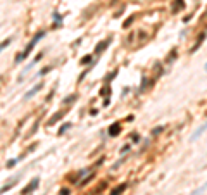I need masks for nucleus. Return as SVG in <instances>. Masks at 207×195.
<instances>
[{
    "instance_id": "nucleus-3",
    "label": "nucleus",
    "mask_w": 207,
    "mask_h": 195,
    "mask_svg": "<svg viewBox=\"0 0 207 195\" xmlns=\"http://www.w3.org/2000/svg\"><path fill=\"white\" fill-rule=\"evenodd\" d=\"M41 88H43V83H38L36 86H33V88H31V90H29V92H28V93L24 95V100H28V99H31V97H33V95H35L36 92H40Z\"/></svg>"
},
{
    "instance_id": "nucleus-21",
    "label": "nucleus",
    "mask_w": 207,
    "mask_h": 195,
    "mask_svg": "<svg viewBox=\"0 0 207 195\" xmlns=\"http://www.w3.org/2000/svg\"><path fill=\"white\" fill-rule=\"evenodd\" d=\"M204 69H206V71H207V62H206V67H204Z\"/></svg>"
},
{
    "instance_id": "nucleus-16",
    "label": "nucleus",
    "mask_w": 207,
    "mask_h": 195,
    "mask_svg": "<svg viewBox=\"0 0 207 195\" xmlns=\"http://www.w3.org/2000/svg\"><path fill=\"white\" fill-rule=\"evenodd\" d=\"M50 69H52V67H50V66H47V67H43V69L40 71V74H47V73H48Z\"/></svg>"
},
{
    "instance_id": "nucleus-8",
    "label": "nucleus",
    "mask_w": 207,
    "mask_h": 195,
    "mask_svg": "<svg viewBox=\"0 0 207 195\" xmlns=\"http://www.w3.org/2000/svg\"><path fill=\"white\" fill-rule=\"evenodd\" d=\"M64 114H66V112H64V111H62V112H57V114H55V116H54V118H52V119H50V121H48V126H52V124H54V123H55V121H59V119H60V118H62V116H64Z\"/></svg>"
},
{
    "instance_id": "nucleus-5",
    "label": "nucleus",
    "mask_w": 207,
    "mask_h": 195,
    "mask_svg": "<svg viewBox=\"0 0 207 195\" xmlns=\"http://www.w3.org/2000/svg\"><path fill=\"white\" fill-rule=\"evenodd\" d=\"M109 41H111V40H105V41H102V43H98V45L95 47V54H98V52H102V50H105V48L109 47Z\"/></svg>"
},
{
    "instance_id": "nucleus-1",
    "label": "nucleus",
    "mask_w": 207,
    "mask_h": 195,
    "mask_svg": "<svg viewBox=\"0 0 207 195\" xmlns=\"http://www.w3.org/2000/svg\"><path fill=\"white\" fill-rule=\"evenodd\" d=\"M43 35H45L43 31L36 33V36H35V38H33V40L29 41V45H28V47H26V48H24V50H22V52H21V54L17 55V57H16V62H21V60H24V59H26V57L29 55V52L33 50V47H35V45L38 43V40H41V38H43Z\"/></svg>"
},
{
    "instance_id": "nucleus-4",
    "label": "nucleus",
    "mask_w": 207,
    "mask_h": 195,
    "mask_svg": "<svg viewBox=\"0 0 207 195\" xmlns=\"http://www.w3.org/2000/svg\"><path fill=\"white\" fill-rule=\"evenodd\" d=\"M206 131H207V123L204 124V126H200L199 130H195V131H193V135H192V138H190V140H192V142H193V140H197V138H199L202 133H206Z\"/></svg>"
},
{
    "instance_id": "nucleus-14",
    "label": "nucleus",
    "mask_w": 207,
    "mask_h": 195,
    "mask_svg": "<svg viewBox=\"0 0 207 195\" xmlns=\"http://www.w3.org/2000/svg\"><path fill=\"white\" fill-rule=\"evenodd\" d=\"M131 22H133V17H128V19L124 21V24H123V28H128V26H130Z\"/></svg>"
},
{
    "instance_id": "nucleus-20",
    "label": "nucleus",
    "mask_w": 207,
    "mask_h": 195,
    "mask_svg": "<svg viewBox=\"0 0 207 195\" xmlns=\"http://www.w3.org/2000/svg\"><path fill=\"white\" fill-rule=\"evenodd\" d=\"M90 59H92V57H85V59H81V64H86V62H88Z\"/></svg>"
},
{
    "instance_id": "nucleus-2",
    "label": "nucleus",
    "mask_w": 207,
    "mask_h": 195,
    "mask_svg": "<svg viewBox=\"0 0 207 195\" xmlns=\"http://www.w3.org/2000/svg\"><path fill=\"white\" fill-rule=\"evenodd\" d=\"M38 185H40V180H38V178H35L33 181H29V183H28V185L22 188L21 195H29L33 190H36V188H38Z\"/></svg>"
},
{
    "instance_id": "nucleus-15",
    "label": "nucleus",
    "mask_w": 207,
    "mask_h": 195,
    "mask_svg": "<svg viewBox=\"0 0 207 195\" xmlns=\"http://www.w3.org/2000/svg\"><path fill=\"white\" fill-rule=\"evenodd\" d=\"M17 161H19V159H10V161L7 162V168H12V166H14V164H16Z\"/></svg>"
},
{
    "instance_id": "nucleus-12",
    "label": "nucleus",
    "mask_w": 207,
    "mask_h": 195,
    "mask_svg": "<svg viewBox=\"0 0 207 195\" xmlns=\"http://www.w3.org/2000/svg\"><path fill=\"white\" fill-rule=\"evenodd\" d=\"M9 43H10V38H7V40H3L2 43H0V52L5 48V47H9Z\"/></svg>"
},
{
    "instance_id": "nucleus-17",
    "label": "nucleus",
    "mask_w": 207,
    "mask_h": 195,
    "mask_svg": "<svg viewBox=\"0 0 207 195\" xmlns=\"http://www.w3.org/2000/svg\"><path fill=\"white\" fill-rule=\"evenodd\" d=\"M131 138H133V142H140V137H138L136 133H133V135H131Z\"/></svg>"
},
{
    "instance_id": "nucleus-9",
    "label": "nucleus",
    "mask_w": 207,
    "mask_h": 195,
    "mask_svg": "<svg viewBox=\"0 0 207 195\" xmlns=\"http://www.w3.org/2000/svg\"><path fill=\"white\" fill-rule=\"evenodd\" d=\"M204 38H206V33H202V35L199 36V40H197V45H195V47L192 48V54H193V52H195V50H197V48H199V47L202 45V40H204Z\"/></svg>"
},
{
    "instance_id": "nucleus-19",
    "label": "nucleus",
    "mask_w": 207,
    "mask_h": 195,
    "mask_svg": "<svg viewBox=\"0 0 207 195\" xmlns=\"http://www.w3.org/2000/svg\"><path fill=\"white\" fill-rule=\"evenodd\" d=\"M60 195H69V190H67V188H62V190H60Z\"/></svg>"
},
{
    "instance_id": "nucleus-7",
    "label": "nucleus",
    "mask_w": 207,
    "mask_h": 195,
    "mask_svg": "<svg viewBox=\"0 0 207 195\" xmlns=\"http://www.w3.org/2000/svg\"><path fill=\"white\" fill-rule=\"evenodd\" d=\"M126 187H128L126 183H121L117 188H114V190H112V194H111V195H121L123 192H124V190H126Z\"/></svg>"
},
{
    "instance_id": "nucleus-13",
    "label": "nucleus",
    "mask_w": 207,
    "mask_h": 195,
    "mask_svg": "<svg viewBox=\"0 0 207 195\" xmlns=\"http://www.w3.org/2000/svg\"><path fill=\"white\" fill-rule=\"evenodd\" d=\"M162 130H164V128H162V126H159V128H154V130H152V135H154V137H155V135H159V133H161V131H162Z\"/></svg>"
},
{
    "instance_id": "nucleus-6",
    "label": "nucleus",
    "mask_w": 207,
    "mask_h": 195,
    "mask_svg": "<svg viewBox=\"0 0 207 195\" xmlns=\"http://www.w3.org/2000/svg\"><path fill=\"white\" fill-rule=\"evenodd\" d=\"M119 130H121V128H119V124H117V123H114V124H111V128H109V135H111V137H114V135H117V133H119Z\"/></svg>"
},
{
    "instance_id": "nucleus-18",
    "label": "nucleus",
    "mask_w": 207,
    "mask_h": 195,
    "mask_svg": "<svg viewBox=\"0 0 207 195\" xmlns=\"http://www.w3.org/2000/svg\"><path fill=\"white\" fill-rule=\"evenodd\" d=\"M128 150H130V145H124V147H123V149H121V154H126V152H128Z\"/></svg>"
},
{
    "instance_id": "nucleus-11",
    "label": "nucleus",
    "mask_w": 207,
    "mask_h": 195,
    "mask_svg": "<svg viewBox=\"0 0 207 195\" xmlns=\"http://www.w3.org/2000/svg\"><path fill=\"white\" fill-rule=\"evenodd\" d=\"M183 5H185V3H183V0H176V3H174V7H173V12L180 10V9H181Z\"/></svg>"
},
{
    "instance_id": "nucleus-10",
    "label": "nucleus",
    "mask_w": 207,
    "mask_h": 195,
    "mask_svg": "<svg viewBox=\"0 0 207 195\" xmlns=\"http://www.w3.org/2000/svg\"><path fill=\"white\" fill-rule=\"evenodd\" d=\"M14 185H16V180H14L12 183H9V185H5V187H2V188H0V194H5V192H7V190H10V188H12Z\"/></svg>"
}]
</instances>
